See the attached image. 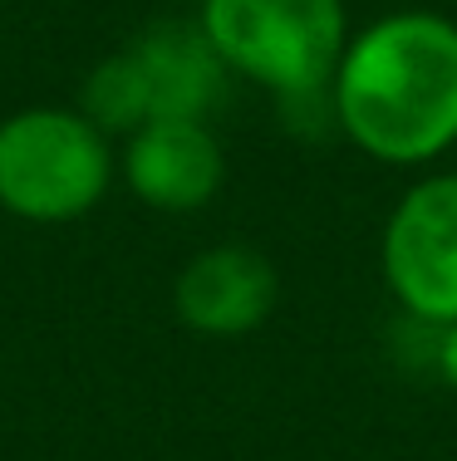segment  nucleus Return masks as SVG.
Instances as JSON below:
<instances>
[{
	"mask_svg": "<svg viewBox=\"0 0 457 461\" xmlns=\"http://www.w3.org/2000/svg\"><path fill=\"white\" fill-rule=\"evenodd\" d=\"M143 64L152 118H206L222 104L226 64L197 20H158L128 45Z\"/></svg>",
	"mask_w": 457,
	"mask_h": 461,
	"instance_id": "7",
	"label": "nucleus"
},
{
	"mask_svg": "<svg viewBox=\"0 0 457 461\" xmlns=\"http://www.w3.org/2000/svg\"><path fill=\"white\" fill-rule=\"evenodd\" d=\"M114 182V148L79 108H20L0 123V206L20 221H74Z\"/></svg>",
	"mask_w": 457,
	"mask_h": 461,
	"instance_id": "3",
	"label": "nucleus"
},
{
	"mask_svg": "<svg viewBox=\"0 0 457 461\" xmlns=\"http://www.w3.org/2000/svg\"><path fill=\"white\" fill-rule=\"evenodd\" d=\"M276 294H280L276 266L251 246L202 250L182 266L178 285H172L178 320L212 339H236L260 329L276 310Z\"/></svg>",
	"mask_w": 457,
	"mask_h": 461,
	"instance_id": "6",
	"label": "nucleus"
},
{
	"mask_svg": "<svg viewBox=\"0 0 457 461\" xmlns=\"http://www.w3.org/2000/svg\"><path fill=\"white\" fill-rule=\"evenodd\" d=\"M344 138L388 167H418L457 142V20L398 10L344 45L330 79Z\"/></svg>",
	"mask_w": 457,
	"mask_h": 461,
	"instance_id": "1",
	"label": "nucleus"
},
{
	"mask_svg": "<svg viewBox=\"0 0 457 461\" xmlns=\"http://www.w3.org/2000/svg\"><path fill=\"white\" fill-rule=\"evenodd\" d=\"M438 368L443 378L457 388V324H443V344H438Z\"/></svg>",
	"mask_w": 457,
	"mask_h": 461,
	"instance_id": "9",
	"label": "nucleus"
},
{
	"mask_svg": "<svg viewBox=\"0 0 457 461\" xmlns=\"http://www.w3.org/2000/svg\"><path fill=\"white\" fill-rule=\"evenodd\" d=\"M384 280L408 314L457 324V172L398 196L384 226Z\"/></svg>",
	"mask_w": 457,
	"mask_h": 461,
	"instance_id": "4",
	"label": "nucleus"
},
{
	"mask_svg": "<svg viewBox=\"0 0 457 461\" xmlns=\"http://www.w3.org/2000/svg\"><path fill=\"white\" fill-rule=\"evenodd\" d=\"M197 25L226 69L280 98L324 94L350 45L344 0H202Z\"/></svg>",
	"mask_w": 457,
	"mask_h": 461,
	"instance_id": "2",
	"label": "nucleus"
},
{
	"mask_svg": "<svg viewBox=\"0 0 457 461\" xmlns=\"http://www.w3.org/2000/svg\"><path fill=\"white\" fill-rule=\"evenodd\" d=\"M84 118L104 133H138L152 118V94L143 79V64L133 50H118L108 59L94 64V74L84 79Z\"/></svg>",
	"mask_w": 457,
	"mask_h": 461,
	"instance_id": "8",
	"label": "nucleus"
},
{
	"mask_svg": "<svg viewBox=\"0 0 457 461\" xmlns=\"http://www.w3.org/2000/svg\"><path fill=\"white\" fill-rule=\"evenodd\" d=\"M222 177L226 158L206 118H148L123 142V182L158 212H197Z\"/></svg>",
	"mask_w": 457,
	"mask_h": 461,
	"instance_id": "5",
	"label": "nucleus"
}]
</instances>
